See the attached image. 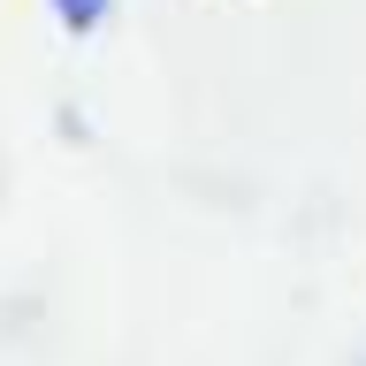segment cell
<instances>
[{
  "label": "cell",
  "mask_w": 366,
  "mask_h": 366,
  "mask_svg": "<svg viewBox=\"0 0 366 366\" xmlns=\"http://www.w3.org/2000/svg\"><path fill=\"white\" fill-rule=\"evenodd\" d=\"M54 8H61V23H69V31H92V23L107 16V0H54Z\"/></svg>",
  "instance_id": "obj_1"
}]
</instances>
